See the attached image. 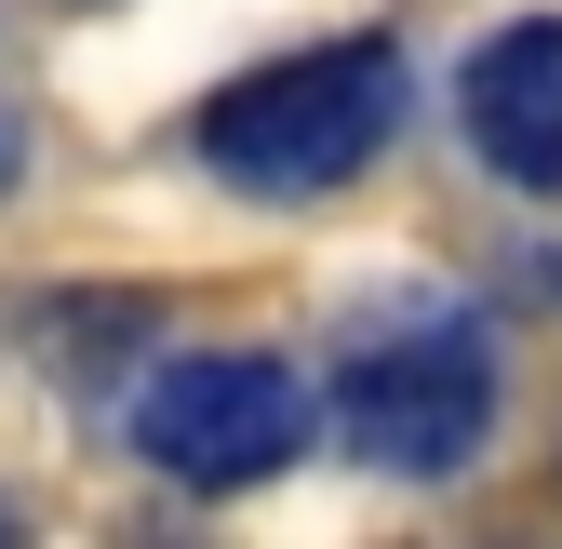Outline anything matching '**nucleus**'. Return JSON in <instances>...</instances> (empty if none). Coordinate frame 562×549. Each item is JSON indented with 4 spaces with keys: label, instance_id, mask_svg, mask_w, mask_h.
I'll use <instances>...</instances> for the list:
<instances>
[{
    "label": "nucleus",
    "instance_id": "6",
    "mask_svg": "<svg viewBox=\"0 0 562 549\" xmlns=\"http://www.w3.org/2000/svg\"><path fill=\"white\" fill-rule=\"evenodd\" d=\"M81 14H108V0H81Z\"/></svg>",
    "mask_w": 562,
    "mask_h": 549
},
{
    "label": "nucleus",
    "instance_id": "5",
    "mask_svg": "<svg viewBox=\"0 0 562 549\" xmlns=\"http://www.w3.org/2000/svg\"><path fill=\"white\" fill-rule=\"evenodd\" d=\"M27 188V108H0V201Z\"/></svg>",
    "mask_w": 562,
    "mask_h": 549
},
{
    "label": "nucleus",
    "instance_id": "3",
    "mask_svg": "<svg viewBox=\"0 0 562 549\" xmlns=\"http://www.w3.org/2000/svg\"><path fill=\"white\" fill-rule=\"evenodd\" d=\"M134 456L188 496H241V483L308 456V389L255 349H188L134 389Z\"/></svg>",
    "mask_w": 562,
    "mask_h": 549
},
{
    "label": "nucleus",
    "instance_id": "4",
    "mask_svg": "<svg viewBox=\"0 0 562 549\" xmlns=\"http://www.w3.org/2000/svg\"><path fill=\"white\" fill-rule=\"evenodd\" d=\"M456 121H469V148L482 175H509L536 201H562V14L509 27V41H482L456 67Z\"/></svg>",
    "mask_w": 562,
    "mask_h": 549
},
{
    "label": "nucleus",
    "instance_id": "2",
    "mask_svg": "<svg viewBox=\"0 0 562 549\" xmlns=\"http://www.w3.org/2000/svg\"><path fill=\"white\" fill-rule=\"evenodd\" d=\"M335 429L362 469L389 483H456V469L496 442V349L469 322H389L348 349L335 376Z\"/></svg>",
    "mask_w": 562,
    "mask_h": 549
},
{
    "label": "nucleus",
    "instance_id": "1",
    "mask_svg": "<svg viewBox=\"0 0 562 549\" xmlns=\"http://www.w3.org/2000/svg\"><path fill=\"white\" fill-rule=\"evenodd\" d=\"M402 121H415V67H402V41L362 27V41H308V54L255 67V81H228L188 134H201V161L241 201H322V188L362 175Z\"/></svg>",
    "mask_w": 562,
    "mask_h": 549
}]
</instances>
